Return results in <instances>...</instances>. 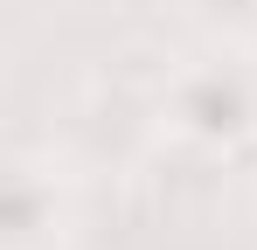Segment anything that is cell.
<instances>
[{
    "label": "cell",
    "instance_id": "6da1fadb",
    "mask_svg": "<svg viewBox=\"0 0 257 250\" xmlns=\"http://www.w3.org/2000/svg\"><path fill=\"white\" fill-rule=\"evenodd\" d=\"M153 118L188 153H209V160L250 153L257 146V49L250 42H215L202 56H188L160 83Z\"/></svg>",
    "mask_w": 257,
    "mask_h": 250
},
{
    "label": "cell",
    "instance_id": "7a4b0ae2",
    "mask_svg": "<svg viewBox=\"0 0 257 250\" xmlns=\"http://www.w3.org/2000/svg\"><path fill=\"white\" fill-rule=\"evenodd\" d=\"M77 236V188L56 153H14L7 202H0V250H70Z\"/></svg>",
    "mask_w": 257,
    "mask_h": 250
},
{
    "label": "cell",
    "instance_id": "3957f363",
    "mask_svg": "<svg viewBox=\"0 0 257 250\" xmlns=\"http://www.w3.org/2000/svg\"><path fill=\"white\" fill-rule=\"evenodd\" d=\"M181 14L209 42H257V0H181Z\"/></svg>",
    "mask_w": 257,
    "mask_h": 250
}]
</instances>
